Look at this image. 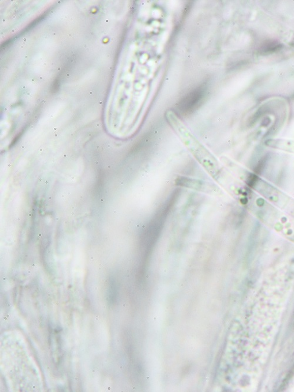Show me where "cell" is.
Returning a JSON list of instances; mask_svg holds the SVG:
<instances>
[{
  "mask_svg": "<svg viewBox=\"0 0 294 392\" xmlns=\"http://www.w3.org/2000/svg\"><path fill=\"white\" fill-rule=\"evenodd\" d=\"M203 95H204V92L201 88L195 90V91L188 94L182 103L183 111L189 112L193 110L202 100Z\"/></svg>",
  "mask_w": 294,
  "mask_h": 392,
  "instance_id": "cell-1",
  "label": "cell"
}]
</instances>
